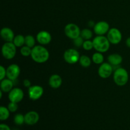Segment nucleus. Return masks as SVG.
Here are the masks:
<instances>
[{"label":"nucleus","mask_w":130,"mask_h":130,"mask_svg":"<svg viewBox=\"0 0 130 130\" xmlns=\"http://www.w3.org/2000/svg\"><path fill=\"white\" fill-rule=\"evenodd\" d=\"M92 41L93 43V48L98 52L105 53L110 48V43L107 37L105 36H96Z\"/></svg>","instance_id":"2"},{"label":"nucleus","mask_w":130,"mask_h":130,"mask_svg":"<svg viewBox=\"0 0 130 130\" xmlns=\"http://www.w3.org/2000/svg\"><path fill=\"white\" fill-rule=\"evenodd\" d=\"M79 63L83 67H88L91 66V60L86 55H81L79 58Z\"/></svg>","instance_id":"22"},{"label":"nucleus","mask_w":130,"mask_h":130,"mask_svg":"<svg viewBox=\"0 0 130 130\" xmlns=\"http://www.w3.org/2000/svg\"><path fill=\"white\" fill-rule=\"evenodd\" d=\"M114 81L118 86H123L127 84L129 80V74L125 69L119 67L114 72Z\"/></svg>","instance_id":"3"},{"label":"nucleus","mask_w":130,"mask_h":130,"mask_svg":"<svg viewBox=\"0 0 130 130\" xmlns=\"http://www.w3.org/2000/svg\"><path fill=\"white\" fill-rule=\"evenodd\" d=\"M43 92H44V90H43V87L39 85H34L29 88L28 95H29V99H31L33 101H35L41 97Z\"/></svg>","instance_id":"8"},{"label":"nucleus","mask_w":130,"mask_h":130,"mask_svg":"<svg viewBox=\"0 0 130 130\" xmlns=\"http://www.w3.org/2000/svg\"><path fill=\"white\" fill-rule=\"evenodd\" d=\"M1 52L4 58L7 60H11L16 55L17 46L13 42H6L3 45Z\"/></svg>","instance_id":"4"},{"label":"nucleus","mask_w":130,"mask_h":130,"mask_svg":"<svg viewBox=\"0 0 130 130\" xmlns=\"http://www.w3.org/2000/svg\"><path fill=\"white\" fill-rule=\"evenodd\" d=\"M10 111L8 107L1 106L0 107V120L2 121L7 120L10 117Z\"/></svg>","instance_id":"20"},{"label":"nucleus","mask_w":130,"mask_h":130,"mask_svg":"<svg viewBox=\"0 0 130 130\" xmlns=\"http://www.w3.org/2000/svg\"><path fill=\"white\" fill-rule=\"evenodd\" d=\"M3 91L2 90H0V99H2V96H3Z\"/></svg>","instance_id":"34"},{"label":"nucleus","mask_w":130,"mask_h":130,"mask_svg":"<svg viewBox=\"0 0 130 130\" xmlns=\"http://www.w3.org/2000/svg\"><path fill=\"white\" fill-rule=\"evenodd\" d=\"M31 58L34 62L43 63L49 59L50 53L48 50L41 45L35 46L32 49Z\"/></svg>","instance_id":"1"},{"label":"nucleus","mask_w":130,"mask_h":130,"mask_svg":"<svg viewBox=\"0 0 130 130\" xmlns=\"http://www.w3.org/2000/svg\"><path fill=\"white\" fill-rule=\"evenodd\" d=\"M80 55L78 51L75 49H68L64 52L63 58L69 64H74L79 61Z\"/></svg>","instance_id":"5"},{"label":"nucleus","mask_w":130,"mask_h":130,"mask_svg":"<svg viewBox=\"0 0 130 130\" xmlns=\"http://www.w3.org/2000/svg\"><path fill=\"white\" fill-rule=\"evenodd\" d=\"M113 67L109 63H102L99 68V75L100 77L104 79L108 78L112 75Z\"/></svg>","instance_id":"10"},{"label":"nucleus","mask_w":130,"mask_h":130,"mask_svg":"<svg viewBox=\"0 0 130 130\" xmlns=\"http://www.w3.org/2000/svg\"><path fill=\"white\" fill-rule=\"evenodd\" d=\"M25 116V123L27 125L32 126L36 124L39 119V116L36 111H29L24 115Z\"/></svg>","instance_id":"13"},{"label":"nucleus","mask_w":130,"mask_h":130,"mask_svg":"<svg viewBox=\"0 0 130 130\" xmlns=\"http://www.w3.org/2000/svg\"><path fill=\"white\" fill-rule=\"evenodd\" d=\"M13 43L17 47H22L25 44V37L21 34H18L15 36Z\"/></svg>","instance_id":"19"},{"label":"nucleus","mask_w":130,"mask_h":130,"mask_svg":"<svg viewBox=\"0 0 130 130\" xmlns=\"http://www.w3.org/2000/svg\"><path fill=\"white\" fill-rule=\"evenodd\" d=\"M104 57L102 53L96 52L92 56V61L96 64H102L104 62Z\"/></svg>","instance_id":"21"},{"label":"nucleus","mask_w":130,"mask_h":130,"mask_svg":"<svg viewBox=\"0 0 130 130\" xmlns=\"http://www.w3.org/2000/svg\"><path fill=\"white\" fill-rule=\"evenodd\" d=\"M107 37L109 42L112 44H118L121 41L123 36L120 30L117 28H111L107 32Z\"/></svg>","instance_id":"7"},{"label":"nucleus","mask_w":130,"mask_h":130,"mask_svg":"<svg viewBox=\"0 0 130 130\" xmlns=\"http://www.w3.org/2000/svg\"><path fill=\"white\" fill-rule=\"evenodd\" d=\"M64 32L66 35L69 38L74 39L81 36V31L79 27L76 24L71 23V24H68L65 27Z\"/></svg>","instance_id":"6"},{"label":"nucleus","mask_w":130,"mask_h":130,"mask_svg":"<svg viewBox=\"0 0 130 130\" xmlns=\"http://www.w3.org/2000/svg\"><path fill=\"white\" fill-rule=\"evenodd\" d=\"M23 84H24V86H25V87L29 88L31 86V83H30V81L29 79L24 80V82H23Z\"/></svg>","instance_id":"32"},{"label":"nucleus","mask_w":130,"mask_h":130,"mask_svg":"<svg viewBox=\"0 0 130 130\" xmlns=\"http://www.w3.org/2000/svg\"><path fill=\"white\" fill-rule=\"evenodd\" d=\"M84 41H84V39L81 36H80L79 37H78V38L73 39V42L74 45L76 46V47H78V48L83 46Z\"/></svg>","instance_id":"28"},{"label":"nucleus","mask_w":130,"mask_h":130,"mask_svg":"<svg viewBox=\"0 0 130 130\" xmlns=\"http://www.w3.org/2000/svg\"><path fill=\"white\" fill-rule=\"evenodd\" d=\"M32 48H30V47L27 46L25 45L23 46L20 49V53L24 57H29V56L31 55L32 53Z\"/></svg>","instance_id":"26"},{"label":"nucleus","mask_w":130,"mask_h":130,"mask_svg":"<svg viewBox=\"0 0 130 130\" xmlns=\"http://www.w3.org/2000/svg\"><path fill=\"white\" fill-rule=\"evenodd\" d=\"M13 83L12 80L10 79H4L2 81H1L0 87H1V90L3 92L9 93L13 89Z\"/></svg>","instance_id":"17"},{"label":"nucleus","mask_w":130,"mask_h":130,"mask_svg":"<svg viewBox=\"0 0 130 130\" xmlns=\"http://www.w3.org/2000/svg\"><path fill=\"white\" fill-rule=\"evenodd\" d=\"M8 109H9L10 112H16L18 109L17 103L10 102V103H9L8 105Z\"/></svg>","instance_id":"29"},{"label":"nucleus","mask_w":130,"mask_h":130,"mask_svg":"<svg viewBox=\"0 0 130 130\" xmlns=\"http://www.w3.org/2000/svg\"><path fill=\"white\" fill-rule=\"evenodd\" d=\"M82 47L85 50L90 51L93 48V43L91 40H85Z\"/></svg>","instance_id":"27"},{"label":"nucleus","mask_w":130,"mask_h":130,"mask_svg":"<svg viewBox=\"0 0 130 130\" xmlns=\"http://www.w3.org/2000/svg\"><path fill=\"white\" fill-rule=\"evenodd\" d=\"M36 39L38 43L42 45L48 44L52 41V36L50 33L46 30H42L37 34Z\"/></svg>","instance_id":"14"},{"label":"nucleus","mask_w":130,"mask_h":130,"mask_svg":"<svg viewBox=\"0 0 130 130\" xmlns=\"http://www.w3.org/2000/svg\"><path fill=\"white\" fill-rule=\"evenodd\" d=\"M13 121L15 124L18 126L22 125L25 123V116L22 114H17L14 116Z\"/></svg>","instance_id":"24"},{"label":"nucleus","mask_w":130,"mask_h":130,"mask_svg":"<svg viewBox=\"0 0 130 130\" xmlns=\"http://www.w3.org/2000/svg\"><path fill=\"white\" fill-rule=\"evenodd\" d=\"M0 130H11V129H10V128L7 125V124L2 123V124H0Z\"/></svg>","instance_id":"31"},{"label":"nucleus","mask_w":130,"mask_h":130,"mask_svg":"<svg viewBox=\"0 0 130 130\" xmlns=\"http://www.w3.org/2000/svg\"><path fill=\"white\" fill-rule=\"evenodd\" d=\"M81 36L85 40H90L93 37V32L90 29H84L81 30Z\"/></svg>","instance_id":"25"},{"label":"nucleus","mask_w":130,"mask_h":130,"mask_svg":"<svg viewBox=\"0 0 130 130\" xmlns=\"http://www.w3.org/2000/svg\"><path fill=\"white\" fill-rule=\"evenodd\" d=\"M49 85L52 88L57 89L60 87L62 84V79L58 74H53L49 79Z\"/></svg>","instance_id":"16"},{"label":"nucleus","mask_w":130,"mask_h":130,"mask_svg":"<svg viewBox=\"0 0 130 130\" xmlns=\"http://www.w3.org/2000/svg\"><path fill=\"white\" fill-rule=\"evenodd\" d=\"M1 37L6 42H13L15 35L14 32L10 28L3 27L0 32Z\"/></svg>","instance_id":"15"},{"label":"nucleus","mask_w":130,"mask_h":130,"mask_svg":"<svg viewBox=\"0 0 130 130\" xmlns=\"http://www.w3.org/2000/svg\"><path fill=\"white\" fill-rule=\"evenodd\" d=\"M20 73V68L17 64L10 65L6 69V77L12 81H15L19 76Z\"/></svg>","instance_id":"12"},{"label":"nucleus","mask_w":130,"mask_h":130,"mask_svg":"<svg viewBox=\"0 0 130 130\" xmlns=\"http://www.w3.org/2000/svg\"><path fill=\"white\" fill-rule=\"evenodd\" d=\"M109 24L105 21L99 22L93 27L94 32L97 36H104L109 32Z\"/></svg>","instance_id":"11"},{"label":"nucleus","mask_w":130,"mask_h":130,"mask_svg":"<svg viewBox=\"0 0 130 130\" xmlns=\"http://www.w3.org/2000/svg\"><path fill=\"white\" fill-rule=\"evenodd\" d=\"M24 95V91L22 89L19 88H15L9 92L8 99L10 102L18 104L22 100Z\"/></svg>","instance_id":"9"},{"label":"nucleus","mask_w":130,"mask_h":130,"mask_svg":"<svg viewBox=\"0 0 130 130\" xmlns=\"http://www.w3.org/2000/svg\"><path fill=\"white\" fill-rule=\"evenodd\" d=\"M36 39L32 35H27L25 37V45L33 48L35 46Z\"/></svg>","instance_id":"23"},{"label":"nucleus","mask_w":130,"mask_h":130,"mask_svg":"<svg viewBox=\"0 0 130 130\" xmlns=\"http://www.w3.org/2000/svg\"><path fill=\"white\" fill-rule=\"evenodd\" d=\"M108 62L112 66H119L123 62V57L118 53L111 54L108 57Z\"/></svg>","instance_id":"18"},{"label":"nucleus","mask_w":130,"mask_h":130,"mask_svg":"<svg viewBox=\"0 0 130 130\" xmlns=\"http://www.w3.org/2000/svg\"><path fill=\"white\" fill-rule=\"evenodd\" d=\"M6 76V69L3 66H0V80L2 81Z\"/></svg>","instance_id":"30"},{"label":"nucleus","mask_w":130,"mask_h":130,"mask_svg":"<svg viewBox=\"0 0 130 130\" xmlns=\"http://www.w3.org/2000/svg\"><path fill=\"white\" fill-rule=\"evenodd\" d=\"M126 44L127 46L130 48V37L128 38V39H126Z\"/></svg>","instance_id":"33"}]
</instances>
